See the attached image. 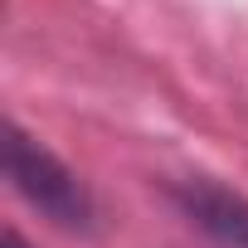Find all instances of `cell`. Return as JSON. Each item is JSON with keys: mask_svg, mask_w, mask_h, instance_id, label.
I'll list each match as a JSON object with an SVG mask.
<instances>
[{"mask_svg": "<svg viewBox=\"0 0 248 248\" xmlns=\"http://www.w3.org/2000/svg\"><path fill=\"white\" fill-rule=\"evenodd\" d=\"M0 137H5V180L15 185V195L30 209H39L49 224H59L68 233H93L97 229V200L78 180V170H68L20 122H5Z\"/></svg>", "mask_w": 248, "mask_h": 248, "instance_id": "1", "label": "cell"}, {"mask_svg": "<svg viewBox=\"0 0 248 248\" xmlns=\"http://www.w3.org/2000/svg\"><path fill=\"white\" fill-rule=\"evenodd\" d=\"M170 200L180 204V214L209 233L214 243L224 248H248V200L209 175H190V180H175L170 185Z\"/></svg>", "mask_w": 248, "mask_h": 248, "instance_id": "2", "label": "cell"}, {"mask_svg": "<svg viewBox=\"0 0 248 248\" xmlns=\"http://www.w3.org/2000/svg\"><path fill=\"white\" fill-rule=\"evenodd\" d=\"M0 248H34V243H30L20 229H5V233H0Z\"/></svg>", "mask_w": 248, "mask_h": 248, "instance_id": "3", "label": "cell"}]
</instances>
